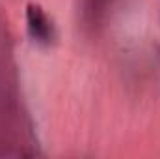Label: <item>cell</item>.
<instances>
[{"label": "cell", "instance_id": "6da1fadb", "mask_svg": "<svg viewBox=\"0 0 160 159\" xmlns=\"http://www.w3.org/2000/svg\"><path fill=\"white\" fill-rule=\"evenodd\" d=\"M26 28H28V34L32 36V40L38 43L47 45L52 41V36H54L52 23L39 4L26 6Z\"/></svg>", "mask_w": 160, "mask_h": 159}, {"label": "cell", "instance_id": "7a4b0ae2", "mask_svg": "<svg viewBox=\"0 0 160 159\" xmlns=\"http://www.w3.org/2000/svg\"><path fill=\"white\" fill-rule=\"evenodd\" d=\"M114 0H80V19L86 28L97 30L104 25Z\"/></svg>", "mask_w": 160, "mask_h": 159}]
</instances>
